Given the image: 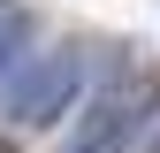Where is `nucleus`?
Wrapping results in <instances>:
<instances>
[{"label":"nucleus","instance_id":"obj_3","mask_svg":"<svg viewBox=\"0 0 160 153\" xmlns=\"http://www.w3.org/2000/svg\"><path fill=\"white\" fill-rule=\"evenodd\" d=\"M31 54H38V23L15 8V0H0V84H8V76L31 61Z\"/></svg>","mask_w":160,"mask_h":153},{"label":"nucleus","instance_id":"obj_1","mask_svg":"<svg viewBox=\"0 0 160 153\" xmlns=\"http://www.w3.org/2000/svg\"><path fill=\"white\" fill-rule=\"evenodd\" d=\"M160 123V84H122V76H92V92L76 100V123L61 153H137Z\"/></svg>","mask_w":160,"mask_h":153},{"label":"nucleus","instance_id":"obj_2","mask_svg":"<svg viewBox=\"0 0 160 153\" xmlns=\"http://www.w3.org/2000/svg\"><path fill=\"white\" fill-rule=\"evenodd\" d=\"M92 76H99V69H92L76 46H38L31 61L0 84V115H8L15 130H46V123H61V115L92 92Z\"/></svg>","mask_w":160,"mask_h":153},{"label":"nucleus","instance_id":"obj_4","mask_svg":"<svg viewBox=\"0 0 160 153\" xmlns=\"http://www.w3.org/2000/svg\"><path fill=\"white\" fill-rule=\"evenodd\" d=\"M145 153H160V123H152V138H145Z\"/></svg>","mask_w":160,"mask_h":153}]
</instances>
